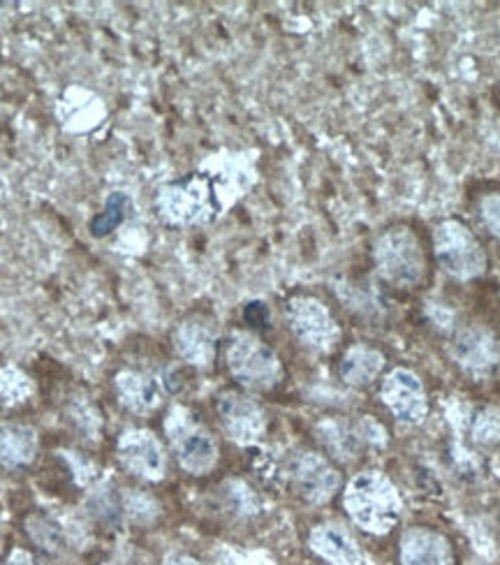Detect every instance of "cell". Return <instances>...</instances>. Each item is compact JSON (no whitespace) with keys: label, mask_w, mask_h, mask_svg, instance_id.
Segmentation results:
<instances>
[{"label":"cell","mask_w":500,"mask_h":565,"mask_svg":"<svg viewBox=\"0 0 500 565\" xmlns=\"http://www.w3.org/2000/svg\"><path fill=\"white\" fill-rule=\"evenodd\" d=\"M343 505L354 526L373 535H387L396 529L403 512L396 484L380 470L357 473L343 491Z\"/></svg>","instance_id":"obj_1"},{"label":"cell","mask_w":500,"mask_h":565,"mask_svg":"<svg viewBox=\"0 0 500 565\" xmlns=\"http://www.w3.org/2000/svg\"><path fill=\"white\" fill-rule=\"evenodd\" d=\"M373 263L380 278L403 290L419 286L426 271L422 244L406 225H392L380 234L373 244Z\"/></svg>","instance_id":"obj_2"},{"label":"cell","mask_w":500,"mask_h":565,"mask_svg":"<svg viewBox=\"0 0 500 565\" xmlns=\"http://www.w3.org/2000/svg\"><path fill=\"white\" fill-rule=\"evenodd\" d=\"M232 379L251 392H269L283 381V362L276 352L251 332H234L225 350Z\"/></svg>","instance_id":"obj_3"},{"label":"cell","mask_w":500,"mask_h":565,"mask_svg":"<svg viewBox=\"0 0 500 565\" xmlns=\"http://www.w3.org/2000/svg\"><path fill=\"white\" fill-rule=\"evenodd\" d=\"M164 431L185 473L206 476L219 463L216 440L188 408L174 406L164 419Z\"/></svg>","instance_id":"obj_4"},{"label":"cell","mask_w":500,"mask_h":565,"mask_svg":"<svg viewBox=\"0 0 500 565\" xmlns=\"http://www.w3.org/2000/svg\"><path fill=\"white\" fill-rule=\"evenodd\" d=\"M434 253L440 269L457 280L480 278L489 267V257L480 239L466 223L455 218L443 221L436 227Z\"/></svg>","instance_id":"obj_5"},{"label":"cell","mask_w":500,"mask_h":565,"mask_svg":"<svg viewBox=\"0 0 500 565\" xmlns=\"http://www.w3.org/2000/svg\"><path fill=\"white\" fill-rule=\"evenodd\" d=\"M156 206L164 223L181 227L206 223L216 214L211 181L200 174H190L181 181L162 185L156 198Z\"/></svg>","instance_id":"obj_6"},{"label":"cell","mask_w":500,"mask_h":565,"mask_svg":"<svg viewBox=\"0 0 500 565\" xmlns=\"http://www.w3.org/2000/svg\"><path fill=\"white\" fill-rule=\"evenodd\" d=\"M288 322L297 341L313 352H331L341 341L339 322L316 297H292L288 301Z\"/></svg>","instance_id":"obj_7"},{"label":"cell","mask_w":500,"mask_h":565,"mask_svg":"<svg viewBox=\"0 0 500 565\" xmlns=\"http://www.w3.org/2000/svg\"><path fill=\"white\" fill-rule=\"evenodd\" d=\"M223 431L240 445H253L267 431V415L253 396L227 390L216 398Z\"/></svg>","instance_id":"obj_8"},{"label":"cell","mask_w":500,"mask_h":565,"mask_svg":"<svg viewBox=\"0 0 500 565\" xmlns=\"http://www.w3.org/2000/svg\"><path fill=\"white\" fill-rule=\"evenodd\" d=\"M116 457L128 473L147 482H160L167 473L164 447L149 429L124 431L116 443Z\"/></svg>","instance_id":"obj_9"},{"label":"cell","mask_w":500,"mask_h":565,"mask_svg":"<svg viewBox=\"0 0 500 565\" xmlns=\"http://www.w3.org/2000/svg\"><path fill=\"white\" fill-rule=\"evenodd\" d=\"M451 360L468 375L485 379L500 364V341L485 324H466L451 339Z\"/></svg>","instance_id":"obj_10"},{"label":"cell","mask_w":500,"mask_h":565,"mask_svg":"<svg viewBox=\"0 0 500 565\" xmlns=\"http://www.w3.org/2000/svg\"><path fill=\"white\" fill-rule=\"evenodd\" d=\"M380 396H383V404L392 411V415L403 424H411V427H417L428 415L424 383L411 369L398 366L387 373L383 387H380Z\"/></svg>","instance_id":"obj_11"},{"label":"cell","mask_w":500,"mask_h":565,"mask_svg":"<svg viewBox=\"0 0 500 565\" xmlns=\"http://www.w3.org/2000/svg\"><path fill=\"white\" fill-rule=\"evenodd\" d=\"M292 484L311 505L329 503L341 489V473L318 452H304L292 463Z\"/></svg>","instance_id":"obj_12"},{"label":"cell","mask_w":500,"mask_h":565,"mask_svg":"<svg viewBox=\"0 0 500 565\" xmlns=\"http://www.w3.org/2000/svg\"><path fill=\"white\" fill-rule=\"evenodd\" d=\"M308 547L329 565H364L360 543L341 522L318 524L308 535Z\"/></svg>","instance_id":"obj_13"},{"label":"cell","mask_w":500,"mask_h":565,"mask_svg":"<svg viewBox=\"0 0 500 565\" xmlns=\"http://www.w3.org/2000/svg\"><path fill=\"white\" fill-rule=\"evenodd\" d=\"M401 565H455V552L449 540L426 526H413L401 535Z\"/></svg>","instance_id":"obj_14"},{"label":"cell","mask_w":500,"mask_h":565,"mask_svg":"<svg viewBox=\"0 0 500 565\" xmlns=\"http://www.w3.org/2000/svg\"><path fill=\"white\" fill-rule=\"evenodd\" d=\"M172 341L177 355L190 366L209 369L213 360H216V332H213V327L202 318L183 320L174 329Z\"/></svg>","instance_id":"obj_15"},{"label":"cell","mask_w":500,"mask_h":565,"mask_svg":"<svg viewBox=\"0 0 500 565\" xmlns=\"http://www.w3.org/2000/svg\"><path fill=\"white\" fill-rule=\"evenodd\" d=\"M385 369V355L373 345L354 343L345 350L339 373L341 381L350 387H366L380 379Z\"/></svg>","instance_id":"obj_16"},{"label":"cell","mask_w":500,"mask_h":565,"mask_svg":"<svg viewBox=\"0 0 500 565\" xmlns=\"http://www.w3.org/2000/svg\"><path fill=\"white\" fill-rule=\"evenodd\" d=\"M116 394L121 398V404L137 413L145 415L160 406V385L151 379V375L141 371H121L116 375Z\"/></svg>","instance_id":"obj_17"},{"label":"cell","mask_w":500,"mask_h":565,"mask_svg":"<svg viewBox=\"0 0 500 565\" xmlns=\"http://www.w3.org/2000/svg\"><path fill=\"white\" fill-rule=\"evenodd\" d=\"M38 431L26 424H3L0 427V466L23 468L35 461Z\"/></svg>","instance_id":"obj_18"},{"label":"cell","mask_w":500,"mask_h":565,"mask_svg":"<svg viewBox=\"0 0 500 565\" xmlns=\"http://www.w3.org/2000/svg\"><path fill=\"white\" fill-rule=\"evenodd\" d=\"M320 440L325 443L327 450L341 459V461H350L357 455H360V436L348 431L343 424L339 422H322L318 427Z\"/></svg>","instance_id":"obj_19"},{"label":"cell","mask_w":500,"mask_h":565,"mask_svg":"<svg viewBox=\"0 0 500 565\" xmlns=\"http://www.w3.org/2000/svg\"><path fill=\"white\" fill-rule=\"evenodd\" d=\"M33 383L26 373L17 366H0V402L6 406H19L29 402L33 394Z\"/></svg>","instance_id":"obj_20"},{"label":"cell","mask_w":500,"mask_h":565,"mask_svg":"<svg viewBox=\"0 0 500 565\" xmlns=\"http://www.w3.org/2000/svg\"><path fill=\"white\" fill-rule=\"evenodd\" d=\"M121 503H124V516H128L132 524L147 526V524H153L160 516L158 501L149 497V493H141L137 489H130Z\"/></svg>","instance_id":"obj_21"},{"label":"cell","mask_w":500,"mask_h":565,"mask_svg":"<svg viewBox=\"0 0 500 565\" xmlns=\"http://www.w3.org/2000/svg\"><path fill=\"white\" fill-rule=\"evenodd\" d=\"M26 529H29V535L33 537V543L46 554H58L63 550L65 545L63 531L54 522L46 520V516H31L26 522Z\"/></svg>","instance_id":"obj_22"},{"label":"cell","mask_w":500,"mask_h":565,"mask_svg":"<svg viewBox=\"0 0 500 565\" xmlns=\"http://www.w3.org/2000/svg\"><path fill=\"white\" fill-rule=\"evenodd\" d=\"M130 204V198L124 195V193H111L107 204H105V211L100 216H95L93 223H91V230L95 237H105L107 232H111L114 227L121 225L124 216H126V209Z\"/></svg>","instance_id":"obj_23"},{"label":"cell","mask_w":500,"mask_h":565,"mask_svg":"<svg viewBox=\"0 0 500 565\" xmlns=\"http://www.w3.org/2000/svg\"><path fill=\"white\" fill-rule=\"evenodd\" d=\"M88 505H91V512L98 516V522H103L107 526H118V522H121L124 503L114 497V491L109 487L95 489Z\"/></svg>","instance_id":"obj_24"},{"label":"cell","mask_w":500,"mask_h":565,"mask_svg":"<svg viewBox=\"0 0 500 565\" xmlns=\"http://www.w3.org/2000/svg\"><path fill=\"white\" fill-rule=\"evenodd\" d=\"M472 440L480 447H496L500 443V411L485 408L475 415Z\"/></svg>","instance_id":"obj_25"},{"label":"cell","mask_w":500,"mask_h":565,"mask_svg":"<svg viewBox=\"0 0 500 565\" xmlns=\"http://www.w3.org/2000/svg\"><path fill=\"white\" fill-rule=\"evenodd\" d=\"M480 216L485 227L500 239V193H489L480 202Z\"/></svg>","instance_id":"obj_26"},{"label":"cell","mask_w":500,"mask_h":565,"mask_svg":"<svg viewBox=\"0 0 500 565\" xmlns=\"http://www.w3.org/2000/svg\"><path fill=\"white\" fill-rule=\"evenodd\" d=\"M73 419L79 424V429L84 434L95 436V431H98L100 419H98V413L91 408V404H75L73 406Z\"/></svg>","instance_id":"obj_27"},{"label":"cell","mask_w":500,"mask_h":565,"mask_svg":"<svg viewBox=\"0 0 500 565\" xmlns=\"http://www.w3.org/2000/svg\"><path fill=\"white\" fill-rule=\"evenodd\" d=\"M246 318L251 320V322H267L269 320V309H267V303H262V301H253V303H248V309H246Z\"/></svg>","instance_id":"obj_28"},{"label":"cell","mask_w":500,"mask_h":565,"mask_svg":"<svg viewBox=\"0 0 500 565\" xmlns=\"http://www.w3.org/2000/svg\"><path fill=\"white\" fill-rule=\"evenodd\" d=\"M6 565H35V561H33V556H31L29 552H23V550H14V552L8 556Z\"/></svg>","instance_id":"obj_29"},{"label":"cell","mask_w":500,"mask_h":565,"mask_svg":"<svg viewBox=\"0 0 500 565\" xmlns=\"http://www.w3.org/2000/svg\"><path fill=\"white\" fill-rule=\"evenodd\" d=\"M167 565H204V563H200L195 556H188V554H177V556H172L170 561H167Z\"/></svg>","instance_id":"obj_30"},{"label":"cell","mask_w":500,"mask_h":565,"mask_svg":"<svg viewBox=\"0 0 500 565\" xmlns=\"http://www.w3.org/2000/svg\"><path fill=\"white\" fill-rule=\"evenodd\" d=\"M105 565H107V563H105Z\"/></svg>","instance_id":"obj_31"}]
</instances>
